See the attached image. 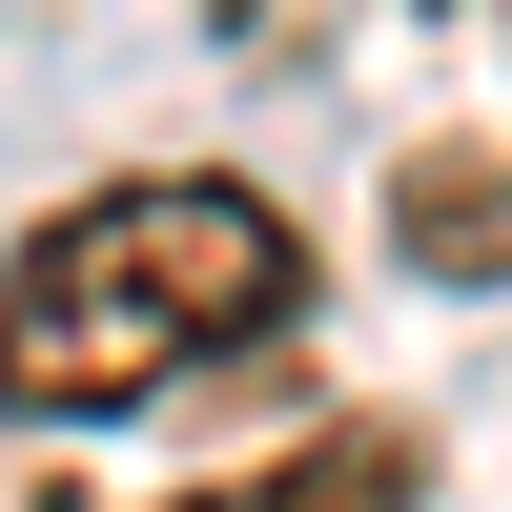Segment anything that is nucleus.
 <instances>
[{"instance_id": "nucleus-3", "label": "nucleus", "mask_w": 512, "mask_h": 512, "mask_svg": "<svg viewBox=\"0 0 512 512\" xmlns=\"http://www.w3.org/2000/svg\"><path fill=\"white\" fill-rule=\"evenodd\" d=\"M390 246L451 267V287H492V267H512V164H492V144H431V164L390 185Z\"/></svg>"}, {"instance_id": "nucleus-1", "label": "nucleus", "mask_w": 512, "mask_h": 512, "mask_svg": "<svg viewBox=\"0 0 512 512\" xmlns=\"http://www.w3.org/2000/svg\"><path fill=\"white\" fill-rule=\"evenodd\" d=\"M308 328V226L226 164H144V185H82L21 226L0 267V410L21 431H123V410L205 390L226 349Z\"/></svg>"}, {"instance_id": "nucleus-2", "label": "nucleus", "mask_w": 512, "mask_h": 512, "mask_svg": "<svg viewBox=\"0 0 512 512\" xmlns=\"http://www.w3.org/2000/svg\"><path fill=\"white\" fill-rule=\"evenodd\" d=\"M410 492H431V431H410V410H328L308 451H267V472H226L185 512H410Z\"/></svg>"}]
</instances>
